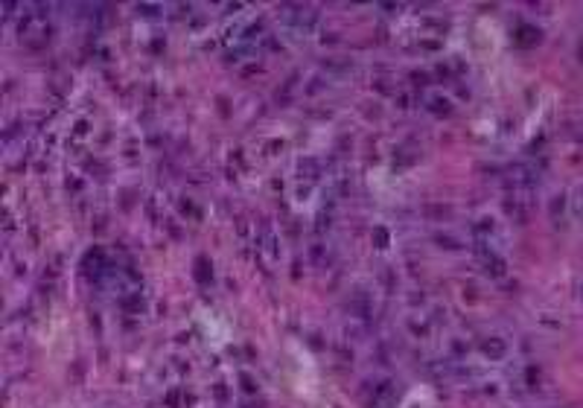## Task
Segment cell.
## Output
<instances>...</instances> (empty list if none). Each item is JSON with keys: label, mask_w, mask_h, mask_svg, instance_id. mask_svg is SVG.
Here are the masks:
<instances>
[{"label": "cell", "mask_w": 583, "mask_h": 408, "mask_svg": "<svg viewBox=\"0 0 583 408\" xmlns=\"http://www.w3.org/2000/svg\"><path fill=\"white\" fill-rule=\"evenodd\" d=\"M481 350H484L490 359H501V356H504V341H499V338H490V341H484V344H481Z\"/></svg>", "instance_id": "1"}]
</instances>
